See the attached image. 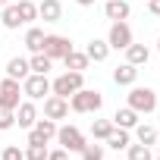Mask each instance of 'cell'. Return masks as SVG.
<instances>
[{
	"label": "cell",
	"mask_w": 160,
	"mask_h": 160,
	"mask_svg": "<svg viewBox=\"0 0 160 160\" xmlns=\"http://www.w3.org/2000/svg\"><path fill=\"white\" fill-rule=\"evenodd\" d=\"M104 107V94L94 88H78L75 94H69V110L72 113H98Z\"/></svg>",
	"instance_id": "1"
},
{
	"label": "cell",
	"mask_w": 160,
	"mask_h": 160,
	"mask_svg": "<svg viewBox=\"0 0 160 160\" xmlns=\"http://www.w3.org/2000/svg\"><path fill=\"white\" fill-rule=\"evenodd\" d=\"M78 88H85V72H72V69H66L63 75H57L53 82H50V94L66 98V101H69V94H75Z\"/></svg>",
	"instance_id": "2"
},
{
	"label": "cell",
	"mask_w": 160,
	"mask_h": 160,
	"mask_svg": "<svg viewBox=\"0 0 160 160\" xmlns=\"http://www.w3.org/2000/svg\"><path fill=\"white\" fill-rule=\"evenodd\" d=\"M126 101H129V107L141 116H148V113H154L157 110V91L154 88H132L129 94H126Z\"/></svg>",
	"instance_id": "3"
},
{
	"label": "cell",
	"mask_w": 160,
	"mask_h": 160,
	"mask_svg": "<svg viewBox=\"0 0 160 160\" xmlns=\"http://www.w3.org/2000/svg\"><path fill=\"white\" fill-rule=\"evenodd\" d=\"M57 141L69 154H82V148L88 144L85 135H82V129H75V126H57Z\"/></svg>",
	"instance_id": "4"
},
{
	"label": "cell",
	"mask_w": 160,
	"mask_h": 160,
	"mask_svg": "<svg viewBox=\"0 0 160 160\" xmlns=\"http://www.w3.org/2000/svg\"><path fill=\"white\" fill-rule=\"evenodd\" d=\"M22 94H25L28 101H41L44 94H50V82H47V75L28 72V78H22Z\"/></svg>",
	"instance_id": "5"
},
{
	"label": "cell",
	"mask_w": 160,
	"mask_h": 160,
	"mask_svg": "<svg viewBox=\"0 0 160 160\" xmlns=\"http://www.w3.org/2000/svg\"><path fill=\"white\" fill-rule=\"evenodd\" d=\"M19 94H22V85L16 82V78H3L0 82V110H16L22 101H19Z\"/></svg>",
	"instance_id": "6"
},
{
	"label": "cell",
	"mask_w": 160,
	"mask_h": 160,
	"mask_svg": "<svg viewBox=\"0 0 160 160\" xmlns=\"http://www.w3.org/2000/svg\"><path fill=\"white\" fill-rule=\"evenodd\" d=\"M107 44H110V50H126V47L132 44V28H129V22H113L110 32H107Z\"/></svg>",
	"instance_id": "7"
},
{
	"label": "cell",
	"mask_w": 160,
	"mask_h": 160,
	"mask_svg": "<svg viewBox=\"0 0 160 160\" xmlns=\"http://www.w3.org/2000/svg\"><path fill=\"white\" fill-rule=\"evenodd\" d=\"M50 138H57V122L53 119H38L32 129H28V144H47Z\"/></svg>",
	"instance_id": "8"
},
{
	"label": "cell",
	"mask_w": 160,
	"mask_h": 160,
	"mask_svg": "<svg viewBox=\"0 0 160 160\" xmlns=\"http://www.w3.org/2000/svg\"><path fill=\"white\" fill-rule=\"evenodd\" d=\"M69 50H72V41L66 35H44V53L50 60H63Z\"/></svg>",
	"instance_id": "9"
},
{
	"label": "cell",
	"mask_w": 160,
	"mask_h": 160,
	"mask_svg": "<svg viewBox=\"0 0 160 160\" xmlns=\"http://www.w3.org/2000/svg\"><path fill=\"white\" fill-rule=\"evenodd\" d=\"M44 116L53 119V122L57 119H66L69 116V101L66 98H57V94H47L44 98Z\"/></svg>",
	"instance_id": "10"
},
{
	"label": "cell",
	"mask_w": 160,
	"mask_h": 160,
	"mask_svg": "<svg viewBox=\"0 0 160 160\" xmlns=\"http://www.w3.org/2000/svg\"><path fill=\"white\" fill-rule=\"evenodd\" d=\"M129 13H132L129 0H107V3H104V16H107V19H113V22H126V19H129Z\"/></svg>",
	"instance_id": "11"
},
{
	"label": "cell",
	"mask_w": 160,
	"mask_h": 160,
	"mask_svg": "<svg viewBox=\"0 0 160 160\" xmlns=\"http://www.w3.org/2000/svg\"><path fill=\"white\" fill-rule=\"evenodd\" d=\"M16 122H19L22 129H32V126L38 122V107H35V101H22V104L16 107Z\"/></svg>",
	"instance_id": "12"
},
{
	"label": "cell",
	"mask_w": 160,
	"mask_h": 160,
	"mask_svg": "<svg viewBox=\"0 0 160 160\" xmlns=\"http://www.w3.org/2000/svg\"><path fill=\"white\" fill-rule=\"evenodd\" d=\"M38 19L60 22L63 19V3H60V0H41V3H38Z\"/></svg>",
	"instance_id": "13"
},
{
	"label": "cell",
	"mask_w": 160,
	"mask_h": 160,
	"mask_svg": "<svg viewBox=\"0 0 160 160\" xmlns=\"http://www.w3.org/2000/svg\"><path fill=\"white\" fill-rule=\"evenodd\" d=\"M63 63H66V69H72V72H85L91 60H88V53H85V50H75V47H72V50L63 57Z\"/></svg>",
	"instance_id": "14"
},
{
	"label": "cell",
	"mask_w": 160,
	"mask_h": 160,
	"mask_svg": "<svg viewBox=\"0 0 160 160\" xmlns=\"http://www.w3.org/2000/svg\"><path fill=\"white\" fill-rule=\"evenodd\" d=\"M85 53H88V60L104 63V60L110 57V44H107V41H101V38H91V41H88V47H85Z\"/></svg>",
	"instance_id": "15"
},
{
	"label": "cell",
	"mask_w": 160,
	"mask_h": 160,
	"mask_svg": "<svg viewBox=\"0 0 160 160\" xmlns=\"http://www.w3.org/2000/svg\"><path fill=\"white\" fill-rule=\"evenodd\" d=\"M148 60H151V50H148L144 44H135V41H132V44L126 47V63H132V66H144Z\"/></svg>",
	"instance_id": "16"
},
{
	"label": "cell",
	"mask_w": 160,
	"mask_h": 160,
	"mask_svg": "<svg viewBox=\"0 0 160 160\" xmlns=\"http://www.w3.org/2000/svg\"><path fill=\"white\" fill-rule=\"evenodd\" d=\"M135 78H138V66H132V63H122V66L113 69V82L116 85H135Z\"/></svg>",
	"instance_id": "17"
},
{
	"label": "cell",
	"mask_w": 160,
	"mask_h": 160,
	"mask_svg": "<svg viewBox=\"0 0 160 160\" xmlns=\"http://www.w3.org/2000/svg\"><path fill=\"white\" fill-rule=\"evenodd\" d=\"M28 72H32V69H28V60H25V57H13V60L7 63V75H10V78H16V82L28 78Z\"/></svg>",
	"instance_id": "18"
},
{
	"label": "cell",
	"mask_w": 160,
	"mask_h": 160,
	"mask_svg": "<svg viewBox=\"0 0 160 160\" xmlns=\"http://www.w3.org/2000/svg\"><path fill=\"white\" fill-rule=\"evenodd\" d=\"M113 126H116V129H135V126H138V113H135L132 107H122V110L113 113Z\"/></svg>",
	"instance_id": "19"
},
{
	"label": "cell",
	"mask_w": 160,
	"mask_h": 160,
	"mask_svg": "<svg viewBox=\"0 0 160 160\" xmlns=\"http://www.w3.org/2000/svg\"><path fill=\"white\" fill-rule=\"evenodd\" d=\"M129 144H132L129 129H116V126H113V132L107 135V148H113V151H126Z\"/></svg>",
	"instance_id": "20"
},
{
	"label": "cell",
	"mask_w": 160,
	"mask_h": 160,
	"mask_svg": "<svg viewBox=\"0 0 160 160\" xmlns=\"http://www.w3.org/2000/svg\"><path fill=\"white\" fill-rule=\"evenodd\" d=\"M25 47H28L32 53H41V50H44V28H35V25H32V28L25 32Z\"/></svg>",
	"instance_id": "21"
},
{
	"label": "cell",
	"mask_w": 160,
	"mask_h": 160,
	"mask_svg": "<svg viewBox=\"0 0 160 160\" xmlns=\"http://www.w3.org/2000/svg\"><path fill=\"white\" fill-rule=\"evenodd\" d=\"M50 66H53V60L41 50V53H32V60H28V69L32 72H38V75H47L50 72Z\"/></svg>",
	"instance_id": "22"
},
{
	"label": "cell",
	"mask_w": 160,
	"mask_h": 160,
	"mask_svg": "<svg viewBox=\"0 0 160 160\" xmlns=\"http://www.w3.org/2000/svg\"><path fill=\"white\" fill-rule=\"evenodd\" d=\"M0 22H3V28H10V32L19 28V25H22V19H19V7H16V3H7V7H3V16H0Z\"/></svg>",
	"instance_id": "23"
},
{
	"label": "cell",
	"mask_w": 160,
	"mask_h": 160,
	"mask_svg": "<svg viewBox=\"0 0 160 160\" xmlns=\"http://www.w3.org/2000/svg\"><path fill=\"white\" fill-rule=\"evenodd\" d=\"M19 19H22V25H32L35 19H38V3H32V0H19Z\"/></svg>",
	"instance_id": "24"
},
{
	"label": "cell",
	"mask_w": 160,
	"mask_h": 160,
	"mask_svg": "<svg viewBox=\"0 0 160 160\" xmlns=\"http://www.w3.org/2000/svg\"><path fill=\"white\" fill-rule=\"evenodd\" d=\"M135 138H138L141 144H148V148H151V144H157V129H154V126H148V122H138V126H135Z\"/></svg>",
	"instance_id": "25"
},
{
	"label": "cell",
	"mask_w": 160,
	"mask_h": 160,
	"mask_svg": "<svg viewBox=\"0 0 160 160\" xmlns=\"http://www.w3.org/2000/svg\"><path fill=\"white\" fill-rule=\"evenodd\" d=\"M126 157H129V160H154L151 148L141 144V141H138V144H129V148H126Z\"/></svg>",
	"instance_id": "26"
},
{
	"label": "cell",
	"mask_w": 160,
	"mask_h": 160,
	"mask_svg": "<svg viewBox=\"0 0 160 160\" xmlns=\"http://www.w3.org/2000/svg\"><path fill=\"white\" fill-rule=\"evenodd\" d=\"M110 132H113V122H110V119H94V122H91V135H94V138L107 141Z\"/></svg>",
	"instance_id": "27"
},
{
	"label": "cell",
	"mask_w": 160,
	"mask_h": 160,
	"mask_svg": "<svg viewBox=\"0 0 160 160\" xmlns=\"http://www.w3.org/2000/svg\"><path fill=\"white\" fill-rule=\"evenodd\" d=\"M82 160H104V144H85Z\"/></svg>",
	"instance_id": "28"
},
{
	"label": "cell",
	"mask_w": 160,
	"mask_h": 160,
	"mask_svg": "<svg viewBox=\"0 0 160 160\" xmlns=\"http://www.w3.org/2000/svg\"><path fill=\"white\" fill-rule=\"evenodd\" d=\"M25 160H47V144H28Z\"/></svg>",
	"instance_id": "29"
},
{
	"label": "cell",
	"mask_w": 160,
	"mask_h": 160,
	"mask_svg": "<svg viewBox=\"0 0 160 160\" xmlns=\"http://www.w3.org/2000/svg\"><path fill=\"white\" fill-rule=\"evenodd\" d=\"M0 160H25V151H19V144H7Z\"/></svg>",
	"instance_id": "30"
},
{
	"label": "cell",
	"mask_w": 160,
	"mask_h": 160,
	"mask_svg": "<svg viewBox=\"0 0 160 160\" xmlns=\"http://www.w3.org/2000/svg\"><path fill=\"white\" fill-rule=\"evenodd\" d=\"M16 126V110H0V132Z\"/></svg>",
	"instance_id": "31"
},
{
	"label": "cell",
	"mask_w": 160,
	"mask_h": 160,
	"mask_svg": "<svg viewBox=\"0 0 160 160\" xmlns=\"http://www.w3.org/2000/svg\"><path fill=\"white\" fill-rule=\"evenodd\" d=\"M47 160H69V151H66V148H57V151H47Z\"/></svg>",
	"instance_id": "32"
},
{
	"label": "cell",
	"mask_w": 160,
	"mask_h": 160,
	"mask_svg": "<svg viewBox=\"0 0 160 160\" xmlns=\"http://www.w3.org/2000/svg\"><path fill=\"white\" fill-rule=\"evenodd\" d=\"M148 10H151V16H160V0H148Z\"/></svg>",
	"instance_id": "33"
},
{
	"label": "cell",
	"mask_w": 160,
	"mask_h": 160,
	"mask_svg": "<svg viewBox=\"0 0 160 160\" xmlns=\"http://www.w3.org/2000/svg\"><path fill=\"white\" fill-rule=\"evenodd\" d=\"M78 7H94V0H75Z\"/></svg>",
	"instance_id": "34"
},
{
	"label": "cell",
	"mask_w": 160,
	"mask_h": 160,
	"mask_svg": "<svg viewBox=\"0 0 160 160\" xmlns=\"http://www.w3.org/2000/svg\"><path fill=\"white\" fill-rule=\"evenodd\" d=\"M7 3H10V0H0V10H3V7H7Z\"/></svg>",
	"instance_id": "35"
},
{
	"label": "cell",
	"mask_w": 160,
	"mask_h": 160,
	"mask_svg": "<svg viewBox=\"0 0 160 160\" xmlns=\"http://www.w3.org/2000/svg\"><path fill=\"white\" fill-rule=\"evenodd\" d=\"M157 50H160V38H157Z\"/></svg>",
	"instance_id": "36"
},
{
	"label": "cell",
	"mask_w": 160,
	"mask_h": 160,
	"mask_svg": "<svg viewBox=\"0 0 160 160\" xmlns=\"http://www.w3.org/2000/svg\"><path fill=\"white\" fill-rule=\"evenodd\" d=\"M157 160H160V157H157Z\"/></svg>",
	"instance_id": "37"
}]
</instances>
